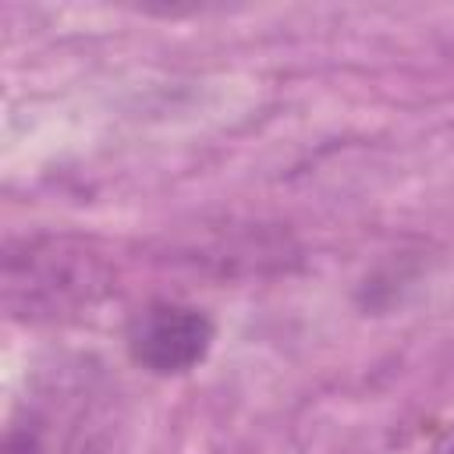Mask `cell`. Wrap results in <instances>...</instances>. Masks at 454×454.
<instances>
[{
  "label": "cell",
  "instance_id": "6da1fadb",
  "mask_svg": "<svg viewBox=\"0 0 454 454\" xmlns=\"http://www.w3.org/2000/svg\"><path fill=\"white\" fill-rule=\"evenodd\" d=\"M110 291V266L74 234L21 238L4 255V305L21 323H53L92 309Z\"/></svg>",
  "mask_w": 454,
  "mask_h": 454
},
{
  "label": "cell",
  "instance_id": "7a4b0ae2",
  "mask_svg": "<svg viewBox=\"0 0 454 454\" xmlns=\"http://www.w3.org/2000/svg\"><path fill=\"white\" fill-rule=\"evenodd\" d=\"M213 337V319L184 301H149L131 316L124 330L131 362L149 369L153 376L192 372L199 362H206Z\"/></svg>",
  "mask_w": 454,
  "mask_h": 454
},
{
  "label": "cell",
  "instance_id": "3957f363",
  "mask_svg": "<svg viewBox=\"0 0 454 454\" xmlns=\"http://www.w3.org/2000/svg\"><path fill=\"white\" fill-rule=\"evenodd\" d=\"M7 454H43V447H39V440H35V433H21V429H11V436H7Z\"/></svg>",
  "mask_w": 454,
  "mask_h": 454
},
{
  "label": "cell",
  "instance_id": "277c9868",
  "mask_svg": "<svg viewBox=\"0 0 454 454\" xmlns=\"http://www.w3.org/2000/svg\"><path fill=\"white\" fill-rule=\"evenodd\" d=\"M433 454H454V426L436 440V447H433Z\"/></svg>",
  "mask_w": 454,
  "mask_h": 454
}]
</instances>
